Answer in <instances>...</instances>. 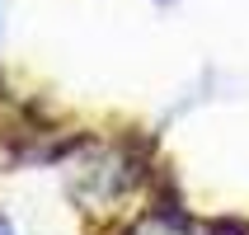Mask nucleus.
Here are the masks:
<instances>
[{
    "mask_svg": "<svg viewBox=\"0 0 249 235\" xmlns=\"http://www.w3.org/2000/svg\"><path fill=\"white\" fill-rule=\"evenodd\" d=\"M0 235H14V226H10V217H0Z\"/></svg>",
    "mask_w": 249,
    "mask_h": 235,
    "instance_id": "1",
    "label": "nucleus"
},
{
    "mask_svg": "<svg viewBox=\"0 0 249 235\" xmlns=\"http://www.w3.org/2000/svg\"><path fill=\"white\" fill-rule=\"evenodd\" d=\"M0 28H5V24H0Z\"/></svg>",
    "mask_w": 249,
    "mask_h": 235,
    "instance_id": "2",
    "label": "nucleus"
}]
</instances>
